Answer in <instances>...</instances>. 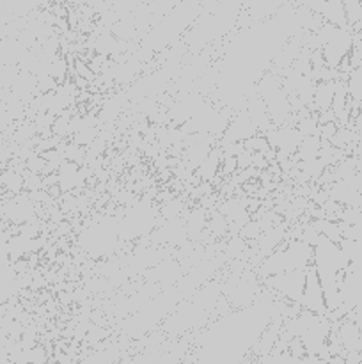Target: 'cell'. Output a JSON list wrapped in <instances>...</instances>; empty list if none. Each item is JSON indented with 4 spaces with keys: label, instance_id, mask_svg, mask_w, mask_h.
<instances>
[{
    "label": "cell",
    "instance_id": "obj_14",
    "mask_svg": "<svg viewBox=\"0 0 362 364\" xmlns=\"http://www.w3.org/2000/svg\"><path fill=\"white\" fill-rule=\"evenodd\" d=\"M327 364H346V359H344V355H332Z\"/></svg>",
    "mask_w": 362,
    "mask_h": 364
},
{
    "label": "cell",
    "instance_id": "obj_8",
    "mask_svg": "<svg viewBox=\"0 0 362 364\" xmlns=\"http://www.w3.org/2000/svg\"><path fill=\"white\" fill-rule=\"evenodd\" d=\"M337 82V80H336ZM336 82H318L314 91V114L327 112L332 109L334 92H336Z\"/></svg>",
    "mask_w": 362,
    "mask_h": 364
},
{
    "label": "cell",
    "instance_id": "obj_1",
    "mask_svg": "<svg viewBox=\"0 0 362 364\" xmlns=\"http://www.w3.org/2000/svg\"><path fill=\"white\" fill-rule=\"evenodd\" d=\"M312 255H314V249L311 245L304 244L302 240L284 238L283 244L259 263L258 276L261 279H266V277L277 276V274L305 270L312 265Z\"/></svg>",
    "mask_w": 362,
    "mask_h": 364
},
{
    "label": "cell",
    "instance_id": "obj_5",
    "mask_svg": "<svg viewBox=\"0 0 362 364\" xmlns=\"http://www.w3.org/2000/svg\"><path fill=\"white\" fill-rule=\"evenodd\" d=\"M57 180H59V188L62 194H70L75 188L80 187L84 183V178L80 176V166H77L75 162H70V160H64L60 164L59 171H57Z\"/></svg>",
    "mask_w": 362,
    "mask_h": 364
},
{
    "label": "cell",
    "instance_id": "obj_7",
    "mask_svg": "<svg viewBox=\"0 0 362 364\" xmlns=\"http://www.w3.org/2000/svg\"><path fill=\"white\" fill-rule=\"evenodd\" d=\"M322 18L325 23L334 25V27H339V28L348 27L343 0H325V6H323V11H322Z\"/></svg>",
    "mask_w": 362,
    "mask_h": 364
},
{
    "label": "cell",
    "instance_id": "obj_11",
    "mask_svg": "<svg viewBox=\"0 0 362 364\" xmlns=\"http://www.w3.org/2000/svg\"><path fill=\"white\" fill-rule=\"evenodd\" d=\"M241 238H245V240H258L259 235H261V228H259V223L258 220H254V223H248L245 224L243 228H241Z\"/></svg>",
    "mask_w": 362,
    "mask_h": 364
},
{
    "label": "cell",
    "instance_id": "obj_9",
    "mask_svg": "<svg viewBox=\"0 0 362 364\" xmlns=\"http://www.w3.org/2000/svg\"><path fill=\"white\" fill-rule=\"evenodd\" d=\"M319 149H322V141L316 135H311V137L302 139L300 146H298L295 156H291L293 164L297 162H305V160H314L319 156Z\"/></svg>",
    "mask_w": 362,
    "mask_h": 364
},
{
    "label": "cell",
    "instance_id": "obj_4",
    "mask_svg": "<svg viewBox=\"0 0 362 364\" xmlns=\"http://www.w3.org/2000/svg\"><path fill=\"white\" fill-rule=\"evenodd\" d=\"M337 338L344 354H362V331L357 320L344 316L337 322Z\"/></svg>",
    "mask_w": 362,
    "mask_h": 364
},
{
    "label": "cell",
    "instance_id": "obj_10",
    "mask_svg": "<svg viewBox=\"0 0 362 364\" xmlns=\"http://www.w3.org/2000/svg\"><path fill=\"white\" fill-rule=\"evenodd\" d=\"M344 13H346L348 27L353 32H362V2L361 0H343Z\"/></svg>",
    "mask_w": 362,
    "mask_h": 364
},
{
    "label": "cell",
    "instance_id": "obj_13",
    "mask_svg": "<svg viewBox=\"0 0 362 364\" xmlns=\"http://www.w3.org/2000/svg\"><path fill=\"white\" fill-rule=\"evenodd\" d=\"M236 166H238V171H245V169H248V167H252V153L245 149L241 155H238Z\"/></svg>",
    "mask_w": 362,
    "mask_h": 364
},
{
    "label": "cell",
    "instance_id": "obj_12",
    "mask_svg": "<svg viewBox=\"0 0 362 364\" xmlns=\"http://www.w3.org/2000/svg\"><path fill=\"white\" fill-rule=\"evenodd\" d=\"M75 68H77V75L78 77H82L84 78V80H92V78H94V73H92L91 71V68L87 66V64H84L82 63V60H75Z\"/></svg>",
    "mask_w": 362,
    "mask_h": 364
},
{
    "label": "cell",
    "instance_id": "obj_6",
    "mask_svg": "<svg viewBox=\"0 0 362 364\" xmlns=\"http://www.w3.org/2000/svg\"><path fill=\"white\" fill-rule=\"evenodd\" d=\"M220 164H222V151H220V149L215 146V148L209 151L208 159H206L204 162H202L201 166L197 167L195 174H197L199 180H201V181H204V183H209V181L215 180V176L219 174Z\"/></svg>",
    "mask_w": 362,
    "mask_h": 364
},
{
    "label": "cell",
    "instance_id": "obj_3",
    "mask_svg": "<svg viewBox=\"0 0 362 364\" xmlns=\"http://www.w3.org/2000/svg\"><path fill=\"white\" fill-rule=\"evenodd\" d=\"M300 309L312 313L318 316H327V304L325 297H323L322 284H319L318 274H316L314 267H307V277H305V288L302 299L298 301Z\"/></svg>",
    "mask_w": 362,
    "mask_h": 364
},
{
    "label": "cell",
    "instance_id": "obj_15",
    "mask_svg": "<svg viewBox=\"0 0 362 364\" xmlns=\"http://www.w3.org/2000/svg\"><path fill=\"white\" fill-rule=\"evenodd\" d=\"M240 364H258V361H256V359L247 358V359H243V361H241Z\"/></svg>",
    "mask_w": 362,
    "mask_h": 364
},
{
    "label": "cell",
    "instance_id": "obj_2",
    "mask_svg": "<svg viewBox=\"0 0 362 364\" xmlns=\"http://www.w3.org/2000/svg\"><path fill=\"white\" fill-rule=\"evenodd\" d=\"M305 277H307V269L305 270H295V272L277 274V276L266 277L263 283L266 284L268 290H272L280 301L290 302V304H298L302 299L305 288Z\"/></svg>",
    "mask_w": 362,
    "mask_h": 364
}]
</instances>
